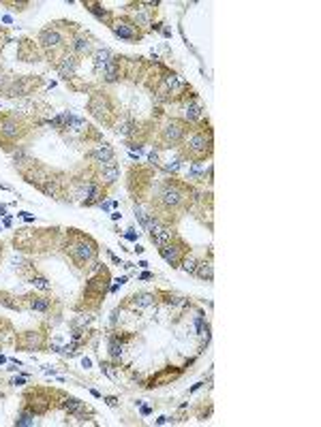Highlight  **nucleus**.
<instances>
[{
  "label": "nucleus",
  "mask_w": 321,
  "mask_h": 427,
  "mask_svg": "<svg viewBox=\"0 0 321 427\" xmlns=\"http://www.w3.org/2000/svg\"><path fill=\"white\" fill-rule=\"evenodd\" d=\"M193 188L189 186V182H178V180H167L163 186L159 188L157 197V212H152L159 218V212L165 214H174L180 212L182 207H189V194Z\"/></svg>",
  "instance_id": "f257e3e1"
},
{
  "label": "nucleus",
  "mask_w": 321,
  "mask_h": 427,
  "mask_svg": "<svg viewBox=\"0 0 321 427\" xmlns=\"http://www.w3.org/2000/svg\"><path fill=\"white\" fill-rule=\"evenodd\" d=\"M214 150V135L210 124L206 122V126H197L191 128L189 135L182 141V160H189V163H195V160H208L212 156Z\"/></svg>",
  "instance_id": "f03ea898"
},
{
  "label": "nucleus",
  "mask_w": 321,
  "mask_h": 427,
  "mask_svg": "<svg viewBox=\"0 0 321 427\" xmlns=\"http://www.w3.org/2000/svg\"><path fill=\"white\" fill-rule=\"evenodd\" d=\"M69 256L77 263V267H84L86 263L94 261L99 255V244L90 235L79 233L77 229H69V241H67Z\"/></svg>",
  "instance_id": "7ed1b4c3"
},
{
  "label": "nucleus",
  "mask_w": 321,
  "mask_h": 427,
  "mask_svg": "<svg viewBox=\"0 0 321 427\" xmlns=\"http://www.w3.org/2000/svg\"><path fill=\"white\" fill-rule=\"evenodd\" d=\"M28 131V120L18 113H2L0 116V145L9 150L11 145H18Z\"/></svg>",
  "instance_id": "20e7f679"
},
{
  "label": "nucleus",
  "mask_w": 321,
  "mask_h": 427,
  "mask_svg": "<svg viewBox=\"0 0 321 427\" xmlns=\"http://www.w3.org/2000/svg\"><path fill=\"white\" fill-rule=\"evenodd\" d=\"M191 131V124L184 120H178V118H171V120L165 122V126L160 128V137H159V148H176V145H182L184 137Z\"/></svg>",
  "instance_id": "39448f33"
},
{
  "label": "nucleus",
  "mask_w": 321,
  "mask_h": 427,
  "mask_svg": "<svg viewBox=\"0 0 321 427\" xmlns=\"http://www.w3.org/2000/svg\"><path fill=\"white\" fill-rule=\"evenodd\" d=\"M107 282H109V272L103 267L99 272V275H94V278L86 284V290H84V304H86V307H90V310L99 307L101 299H103L105 293H107Z\"/></svg>",
  "instance_id": "423d86ee"
},
{
  "label": "nucleus",
  "mask_w": 321,
  "mask_h": 427,
  "mask_svg": "<svg viewBox=\"0 0 321 427\" xmlns=\"http://www.w3.org/2000/svg\"><path fill=\"white\" fill-rule=\"evenodd\" d=\"M88 111L90 116L96 118L99 122L103 124H114V116H116V107L111 99L105 94V92H94L88 101Z\"/></svg>",
  "instance_id": "0eeeda50"
},
{
  "label": "nucleus",
  "mask_w": 321,
  "mask_h": 427,
  "mask_svg": "<svg viewBox=\"0 0 321 427\" xmlns=\"http://www.w3.org/2000/svg\"><path fill=\"white\" fill-rule=\"evenodd\" d=\"M24 402H26V410H30L35 414H45L54 406L50 391H45V389H32V391L26 393Z\"/></svg>",
  "instance_id": "6e6552de"
},
{
  "label": "nucleus",
  "mask_w": 321,
  "mask_h": 427,
  "mask_svg": "<svg viewBox=\"0 0 321 427\" xmlns=\"http://www.w3.org/2000/svg\"><path fill=\"white\" fill-rule=\"evenodd\" d=\"M109 28H111V32H114L116 36H120V39H125V41H133V43H137V41H142V39H143V32L139 30L137 26L133 24V21L128 19V17L111 19Z\"/></svg>",
  "instance_id": "1a4fd4ad"
},
{
  "label": "nucleus",
  "mask_w": 321,
  "mask_h": 427,
  "mask_svg": "<svg viewBox=\"0 0 321 427\" xmlns=\"http://www.w3.org/2000/svg\"><path fill=\"white\" fill-rule=\"evenodd\" d=\"M159 250H160V256H163L165 261L171 265V267H180L182 258L189 255V246H186L184 241L180 239V237H176L174 241H169L167 246L159 248Z\"/></svg>",
  "instance_id": "9d476101"
},
{
  "label": "nucleus",
  "mask_w": 321,
  "mask_h": 427,
  "mask_svg": "<svg viewBox=\"0 0 321 427\" xmlns=\"http://www.w3.org/2000/svg\"><path fill=\"white\" fill-rule=\"evenodd\" d=\"M176 237L178 235H176L174 226H171L169 222H163V220H157V222L152 224V229H150V239H152V244L159 246V248L167 246L169 241L176 239Z\"/></svg>",
  "instance_id": "9b49d317"
},
{
  "label": "nucleus",
  "mask_w": 321,
  "mask_h": 427,
  "mask_svg": "<svg viewBox=\"0 0 321 427\" xmlns=\"http://www.w3.org/2000/svg\"><path fill=\"white\" fill-rule=\"evenodd\" d=\"M77 68H79V58L73 56V53H69V51L56 62V71H58V75H60L64 82H73Z\"/></svg>",
  "instance_id": "f8f14e48"
},
{
  "label": "nucleus",
  "mask_w": 321,
  "mask_h": 427,
  "mask_svg": "<svg viewBox=\"0 0 321 427\" xmlns=\"http://www.w3.org/2000/svg\"><path fill=\"white\" fill-rule=\"evenodd\" d=\"M71 53H73V56H77V58L92 53V43H90V36L84 34V32H75V34L71 36Z\"/></svg>",
  "instance_id": "ddd939ff"
},
{
  "label": "nucleus",
  "mask_w": 321,
  "mask_h": 427,
  "mask_svg": "<svg viewBox=\"0 0 321 427\" xmlns=\"http://www.w3.org/2000/svg\"><path fill=\"white\" fill-rule=\"evenodd\" d=\"M90 158L101 167V165H107V163H114L116 152H114V148H111L109 143H99V145H94V150L90 152Z\"/></svg>",
  "instance_id": "4468645a"
},
{
  "label": "nucleus",
  "mask_w": 321,
  "mask_h": 427,
  "mask_svg": "<svg viewBox=\"0 0 321 427\" xmlns=\"http://www.w3.org/2000/svg\"><path fill=\"white\" fill-rule=\"evenodd\" d=\"M118 177H120V167H118V163L114 160V163L101 165V169H99V177H96V182L103 184V186H111V184H116Z\"/></svg>",
  "instance_id": "2eb2a0df"
},
{
  "label": "nucleus",
  "mask_w": 321,
  "mask_h": 427,
  "mask_svg": "<svg viewBox=\"0 0 321 427\" xmlns=\"http://www.w3.org/2000/svg\"><path fill=\"white\" fill-rule=\"evenodd\" d=\"M43 344H45V340H43V333L39 331H26L18 340V346L24 350H39L43 348Z\"/></svg>",
  "instance_id": "dca6fc26"
},
{
  "label": "nucleus",
  "mask_w": 321,
  "mask_h": 427,
  "mask_svg": "<svg viewBox=\"0 0 321 427\" xmlns=\"http://www.w3.org/2000/svg\"><path fill=\"white\" fill-rule=\"evenodd\" d=\"M157 299H159V295H154V293H135V295L128 297V307H131L133 312L146 310V307L157 304Z\"/></svg>",
  "instance_id": "f3484780"
},
{
  "label": "nucleus",
  "mask_w": 321,
  "mask_h": 427,
  "mask_svg": "<svg viewBox=\"0 0 321 427\" xmlns=\"http://www.w3.org/2000/svg\"><path fill=\"white\" fill-rule=\"evenodd\" d=\"M203 120V102L199 99H193L191 102L184 105V122L195 124Z\"/></svg>",
  "instance_id": "a211bd4d"
},
{
  "label": "nucleus",
  "mask_w": 321,
  "mask_h": 427,
  "mask_svg": "<svg viewBox=\"0 0 321 427\" xmlns=\"http://www.w3.org/2000/svg\"><path fill=\"white\" fill-rule=\"evenodd\" d=\"M114 131H116V135H120V137H133L139 128H137V122L133 120V118L122 116L118 122H114Z\"/></svg>",
  "instance_id": "6ab92c4d"
},
{
  "label": "nucleus",
  "mask_w": 321,
  "mask_h": 427,
  "mask_svg": "<svg viewBox=\"0 0 321 427\" xmlns=\"http://www.w3.org/2000/svg\"><path fill=\"white\" fill-rule=\"evenodd\" d=\"M62 408L69 414H75V417H84L86 412H90V408L86 406L82 399H75V397H62Z\"/></svg>",
  "instance_id": "aec40b11"
},
{
  "label": "nucleus",
  "mask_w": 321,
  "mask_h": 427,
  "mask_svg": "<svg viewBox=\"0 0 321 427\" xmlns=\"http://www.w3.org/2000/svg\"><path fill=\"white\" fill-rule=\"evenodd\" d=\"M103 75L107 82H118L122 75V58L120 56H111V60L107 62V67L103 68Z\"/></svg>",
  "instance_id": "412c9836"
},
{
  "label": "nucleus",
  "mask_w": 321,
  "mask_h": 427,
  "mask_svg": "<svg viewBox=\"0 0 321 427\" xmlns=\"http://www.w3.org/2000/svg\"><path fill=\"white\" fill-rule=\"evenodd\" d=\"M195 275L201 280H206V282H212L214 280V265H212V252L208 255V258H203V261L197 263V269H195Z\"/></svg>",
  "instance_id": "4be33fe9"
},
{
  "label": "nucleus",
  "mask_w": 321,
  "mask_h": 427,
  "mask_svg": "<svg viewBox=\"0 0 321 427\" xmlns=\"http://www.w3.org/2000/svg\"><path fill=\"white\" fill-rule=\"evenodd\" d=\"M180 376V370H174V367H169V370H165V372H160V374H157V376H152L148 380V385L146 387H163V385H167L169 380H174V378H178Z\"/></svg>",
  "instance_id": "5701e85b"
},
{
  "label": "nucleus",
  "mask_w": 321,
  "mask_h": 427,
  "mask_svg": "<svg viewBox=\"0 0 321 427\" xmlns=\"http://www.w3.org/2000/svg\"><path fill=\"white\" fill-rule=\"evenodd\" d=\"M24 301H26V306H28L30 310H36V312H47L52 307V299H50V297H35V295H30V297H24Z\"/></svg>",
  "instance_id": "b1692460"
},
{
  "label": "nucleus",
  "mask_w": 321,
  "mask_h": 427,
  "mask_svg": "<svg viewBox=\"0 0 321 427\" xmlns=\"http://www.w3.org/2000/svg\"><path fill=\"white\" fill-rule=\"evenodd\" d=\"M111 56H114V53H111L109 50H96L92 53V60H94V68H96V71H103V68L107 67V62L111 60Z\"/></svg>",
  "instance_id": "393cba45"
},
{
  "label": "nucleus",
  "mask_w": 321,
  "mask_h": 427,
  "mask_svg": "<svg viewBox=\"0 0 321 427\" xmlns=\"http://www.w3.org/2000/svg\"><path fill=\"white\" fill-rule=\"evenodd\" d=\"M197 263H199V261H197V256H195V255H193V252H189V255H186L184 258H182V263H180V267H182V269H184V272H186V273H189V275H195V269H197Z\"/></svg>",
  "instance_id": "a878e982"
},
{
  "label": "nucleus",
  "mask_w": 321,
  "mask_h": 427,
  "mask_svg": "<svg viewBox=\"0 0 321 427\" xmlns=\"http://www.w3.org/2000/svg\"><path fill=\"white\" fill-rule=\"evenodd\" d=\"M122 355H125V342H120V340L114 338V340L109 342V357H111L114 361H118Z\"/></svg>",
  "instance_id": "bb28decb"
},
{
  "label": "nucleus",
  "mask_w": 321,
  "mask_h": 427,
  "mask_svg": "<svg viewBox=\"0 0 321 427\" xmlns=\"http://www.w3.org/2000/svg\"><path fill=\"white\" fill-rule=\"evenodd\" d=\"M35 417H36L35 412H30V410H26V408H24V412H21L19 417L15 419V425H19V427H30V425H35V423H36Z\"/></svg>",
  "instance_id": "cd10ccee"
},
{
  "label": "nucleus",
  "mask_w": 321,
  "mask_h": 427,
  "mask_svg": "<svg viewBox=\"0 0 321 427\" xmlns=\"http://www.w3.org/2000/svg\"><path fill=\"white\" fill-rule=\"evenodd\" d=\"M86 7H90V11L96 15L99 19H105L107 24H111V13L109 11H105V9H101V4H96V2H86Z\"/></svg>",
  "instance_id": "c85d7f7f"
},
{
  "label": "nucleus",
  "mask_w": 321,
  "mask_h": 427,
  "mask_svg": "<svg viewBox=\"0 0 321 427\" xmlns=\"http://www.w3.org/2000/svg\"><path fill=\"white\" fill-rule=\"evenodd\" d=\"M30 284L35 286V289L43 290V293H47V290H52V284L47 282V278H43V275H36V273L30 278Z\"/></svg>",
  "instance_id": "c756f323"
},
{
  "label": "nucleus",
  "mask_w": 321,
  "mask_h": 427,
  "mask_svg": "<svg viewBox=\"0 0 321 427\" xmlns=\"http://www.w3.org/2000/svg\"><path fill=\"white\" fill-rule=\"evenodd\" d=\"M69 131H73V133H84V131H88V124H86V120L84 118H71V124H69Z\"/></svg>",
  "instance_id": "7c9ffc66"
},
{
  "label": "nucleus",
  "mask_w": 321,
  "mask_h": 427,
  "mask_svg": "<svg viewBox=\"0 0 321 427\" xmlns=\"http://www.w3.org/2000/svg\"><path fill=\"white\" fill-rule=\"evenodd\" d=\"M182 163H184V160H182L180 156H176V158H171V160H167V163L163 165V169L167 173H178L182 169Z\"/></svg>",
  "instance_id": "2f4dec72"
},
{
  "label": "nucleus",
  "mask_w": 321,
  "mask_h": 427,
  "mask_svg": "<svg viewBox=\"0 0 321 427\" xmlns=\"http://www.w3.org/2000/svg\"><path fill=\"white\" fill-rule=\"evenodd\" d=\"M13 297H9V295H0V304L2 306H7V307H11V310H24V306L19 304V301H11Z\"/></svg>",
  "instance_id": "473e14b6"
},
{
  "label": "nucleus",
  "mask_w": 321,
  "mask_h": 427,
  "mask_svg": "<svg viewBox=\"0 0 321 427\" xmlns=\"http://www.w3.org/2000/svg\"><path fill=\"white\" fill-rule=\"evenodd\" d=\"M7 82H9V77H7V73L0 68V94H2V90H4V85H7Z\"/></svg>",
  "instance_id": "72a5a7b5"
},
{
  "label": "nucleus",
  "mask_w": 321,
  "mask_h": 427,
  "mask_svg": "<svg viewBox=\"0 0 321 427\" xmlns=\"http://www.w3.org/2000/svg\"><path fill=\"white\" fill-rule=\"evenodd\" d=\"M148 158H150V163H152V165H160V160H159V152H157V150H152V152L148 154Z\"/></svg>",
  "instance_id": "f704fd0d"
},
{
  "label": "nucleus",
  "mask_w": 321,
  "mask_h": 427,
  "mask_svg": "<svg viewBox=\"0 0 321 427\" xmlns=\"http://www.w3.org/2000/svg\"><path fill=\"white\" fill-rule=\"evenodd\" d=\"M126 239H131V241H135L137 239V233L133 229H128V233H126Z\"/></svg>",
  "instance_id": "c9c22d12"
},
{
  "label": "nucleus",
  "mask_w": 321,
  "mask_h": 427,
  "mask_svg": "<svg viewBox=\"0 0 321 427\" xmlns=\"http://www.w3.org/2000/svg\"><path fill=\"white\" fill-rule=\"evenodd\" d=\"M105 402L109 404V406H116V404H118V399H116L114 395H109V397H105Z\"/></svg>",
  "instance_id": "e433bc0d"
},
{
  "label": "nucleus",
  "mask_w": 321,
  "mask_h": 427,
  "mask_svg": "<svg viewBox=\"0 0 321 427\" xmlns=\"http://www.w3.org/2000/svg\"><path fill=\"white\" fill-rule=\"evenodd\" d=\"M139 278H142V280H152V278H154V275L146 272V273H142V275H139Z\"/></svg>",
  "instance_id": "4c0bfd02"
},
{
  "label": "nucleus",
  "mask_w": 321,
  "mask_h": 427,
  "mask_svg": "<svg viewBox=\"0 0 321 427\" xmlns=\"http://www.w3.org/2000/svg\"><path fill=\"white\" fill-rule=\"evenodd\" d=\"M13 385H18V387H21V385H24V378H15V380H13Z\"/></svg>",
  "instance_id": "58836bf2"
},
{
  "label": "nucleus",
  "mask_w": 321,
  "mask_h": 427,
  "mask_svg": "<svg viewBox=\"0 0 321 427\" xmlns=\"http://www.w3.org/2000/svg\"><path fill=\"white\" fill-rule=\"evenodd\" d=\"M2 250H4V246H2V244H0V258H2Z\"/></svg>",
  "instance_id": "ea45409f"
},
{
  "label": "nucleus",
  "mask_w": 321,
  "mask_h": 427,
  "mask_svg": "<svg viewBox=\"0 0 321 427\" xmlns=\"http://www.w3.org/2000/svg\"><path fill=\"white\" fill-rule=\"evenodd\" d=\"M2 214H4V205H0V216H2Z\"/></svg>",
  "instance_id": "a19ab883"
}]
</instances>
